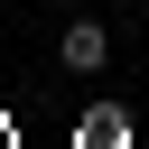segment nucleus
<instances>
[{"label": "nucleus", "mask_w": 149, "mask_h": 149, "mask_svg": "<svg viewBox=\"0 0 149 149\" xmlns=\"http://www.w3.org/2000/svg\"><path fill=\"white\" fill-rule=\"evenodd\" d=\"M102 56H112V37H102V19H74V28H65V65H74V74H93Z\"/></svg>", "instance_id": "f257e3e1"}]
</instances>
